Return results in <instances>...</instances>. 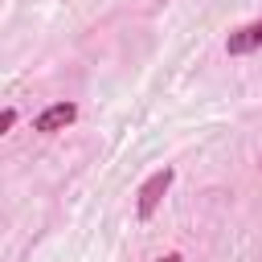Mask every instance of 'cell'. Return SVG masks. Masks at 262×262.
I'll use <instances>...</instances> for the list:
<instances>
[{
    "label": "cell",
    "mask_w": 262,
    "mask_h": 262,
    "mask_svg": "<svg viewBox=\"0 0 262 262\" xmlns=\"http://www.w3.org/2000/svg\"><path fill=\"white\" fill-rule=\"evenodd\" d=\"M12 123H16V106H4V115H0V131H12Z\"/></svg>",
    "instance_id": "277c9868"
},
{
    "label": "cell",
    "mask_w": 262,
    "mask_h": 262,
    "mask_svg": "<svg viewBox=\"0 0 262 262\" xmlns=\"http://www.w3.org/2000/svg\"><path fill=\"white\" fill-rule=\"evenodd\" d=\"M254 49H262V16L250 20V25H242V29H233V33L225 37V53H229V57H246V53H254Z\"/></svg>",
    "instance_id": "3957f363"
},
{
    "label": "cell",
    "mask_w": 262,
    "mask_h": 262,
    "mask_svg": "<svg viewBox=\"0 0 262 262\" xmlns=\"http://www.w3.org/2000/svg\"><path fill=\"white\" fill-rule=\"evenodd\" d=\"M74 119H78V102H53V106H45V111L33 119V131H37V135H57V131H66Z\"/></svg>",
    "instance_id": "7a4b0ae2"
},
{
    "label": "cell",
    "mask_w": 262,
    "mask_h": 262,
    "mask_svg": "<svg viewBox=\"0 0 262 262\" xmlns=\"http://www.w3.org/2000/svg\"><path fill=\"white\" fill-rule=\"evenodd\" d=\"M156 262H184L180 254H164V258H156Z\"/></svg>",
    "instance_id": "5b68a950"
},
{
    "label": "cell",
    "mask_w": 262,
    "mask_h": 262,
    "mask_svg": "<svg viewBox=\"0 0 262 262\" xmlns=\"http://www.w3.org/2000/svg\"><path fill=\"white\" fill-rule=\"evenodd\" d=\"M258 168H262V164H258Z\"/></svg>",
    "instance_id": "8992f818"
},
{
    "label": "cell",
    "mask_w": 262,
    "mask_h": 262,
    "mask_svg": "<svg viewBox=\"0 0 262 262\" xmlns=\"http://www.w3.org/2000/svg\"><path fill=\"white\" fill-rule=\"evenodd\" d=\"M172 184H176V168H172V164L156 168V172L139 184V192H135V217H139V221H151V213L160 209V201L168 196Z\"/></svg>",
    "instance_id": "6da1fadb"
}]
</instances>
